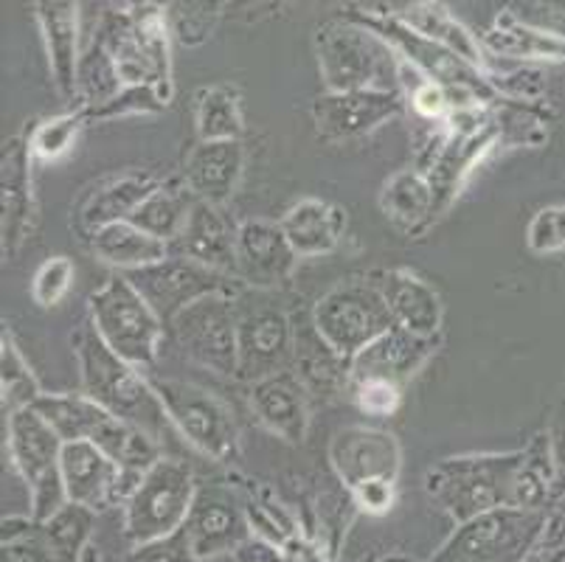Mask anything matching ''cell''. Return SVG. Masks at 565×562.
Instances as JSON below:
<instances>
[{
	"mask_svg": "<svg viewBox=\"0 0 565 562\" xmlns=\"http://www.w3.org/2000/svg\"><path fill=\"white\" fill-rule=\"evenodd\" d=\"M158 185L161 183L152 174H121V178L102 185L99 192L87 200L85 211H82V223L94 234V231L105 229L110 223L130 220L138 205L150 198Z\"/></svg>",
	"mask_w": 565,
	"mask_h": 562,
	"instance_id": "31",
	"label": "cell"
},
{
	"mask_svg": "<svg viewBox=\"0 0 565 562\" xmlns=\"http://www.w3.org/2000/svg\"><path fill=\"white\" fill-rule=\"evenodd\" d=\"M243 144L239 138L231 141H200L186 158L183 180L189 192L198 200L209 203H225L234 194L236 183L243 178Z\"/></svg>",
	"mask_w": 565,
	"mask_h": 562,
	"instance_id": "25",
	"label": "cell"
},
{
	"mask_svg": "<svg viewBox=\"0 0 565 562\" xmlns=\"http://www.w3.org/2000/svg\"><path fill=\"white\" fill-rule=\"evenodd\" d=\"M281 231L299 256H321L335 251L347 229V214L323 200H301L281 220Z\"/></svg>",
	"mask_w": 565,
	"mask_h": 562,
	"instance_id": "27",
	"label": "cell"
},
{
	"mask_svg": "<svg viewBox=\"0 0 565 562\" xmlns=\"http://www.w3.org/2000/svg\"><path fill=\"white\" fill-rule=\"evenodd\" d=\"M492 136L487 130H476V132H459L454 141L445 147V152L439 155V161H436L434 172H430V189H434V203L436 211L441 205H448V200L454 198L456 189L461 185V180L467 178L476 161H479L484 149L490 147Z\"/></svg>",
	"mask_w": 565,
	"mask_h": 562,
	"instance_id": "34",
	"label": "cell"
},
{
	"mask_svg": "<svg viewBox=\"0 0 565 562\" xmlns=\"http://www.w3.org/2000/svg\"><path fill=\"white\" fill-rule=\"evenodd\" d=\"M411 102H414L416 113H423V116H428V118H439V116H445L450 107L448 87H441L439 82H434V79H425L416 85L414 99Z\"/></svg>",
	"mask_w": 565,
	"mask_h": 562,
	"instance_id": "48",
	"label": "cell"
},
{
	"mask_svg": "<svg viewBox=\"0 0 565 562\" xmlns=\"http://www.w3.org/2000/svg\"><path fill=\"white\" fill-rule=\"evenodd\" d=\"M63 436L29 405L9 416V453L32 498V520L43 523L63 507Z\"/></svg>",
	"mask_w": 565,
	"mask_h": 562,
	"instance_id": "8",
	"label": "cell"
},
{
	"mask_svg": "<svg viewBox=\"0 0 565 562\" xmlns=\"http://www.w3.org/2000/svg\"><path fill=\"white\" fill-rule=\"evenodd\" d=\"M526 242L534 254H557L565 251V205H548L532 216Z\"/></svg>",
	"mask_w": 565,
	"mask_h": 562,
	"instance_id": "43",
	"label": "cell"
},
{
	"mask_svg": "<svg viewBox=\"0 0 565 562\" xmlns=\"http://www.w3.org/2000/svg\"><path fill=\"white\" fill-rule=\"evenodd\" d=\"M332 467L349 489L372 478L397 481L399 447L394 436L366 427H349L332 442Z\"/></svg>",
	"mask_w": 565,
	"mask_h": 562,
	"instance_id": "19",
	"label": "cell"
},
{
	"mask_svg": "<svg viewBox=\"0 0 565 562\" xmlns=\"http://www.w3.org/2000/svg\"><path fill=\"white\" fill-rule=\"evenodd\" d=\"M385 216L399 229H416L425 223L436 211L434 189L428 180L416 172H397L388 183L383 185V198H380Z\"/></svg>",
	"mask_w": 565,
	"mask_h": 562,
	"instance_id": "35",
	"label": "cell"
},
{
	"mask_svg": "<svg viewBox=\"0 0 565 562\" xmlns=\"http://www.w3.org/2000/svg\"><path fill=\"white\" fill-rule=\"evenodd\" d=\"M548 9H554L557 14H565V0H543Z\"/></svg>",
	"mask_w": 565,
	"mask_h": 562,
	"instance_id": "51",
	"label": "cell"
},
{
	"mask_svg": "<svg viewBox=\"0 0 565 562\" xmlns=\"http://www.w3.org/2000/svg\"><path fill=\"white\" fill-rule=\"evenodd\" d=\"M29 155L32 147H25L20 138H12L3 149V251L9 256L23 242L25 225L32 216V178H29Z\"/></svg>",
	"mask_w": 565,
	"mask_h": 562,
	"instance_id": "28",
	"label": "cell"
},
{
	"mask_svg": "<svg viewBox=\"0 0 565 562\" xmlns=\"http://www.w3.org/2000/svg\"><path fill=\"white\" fill-rule=\"evenodd\" d=\"M352 23H361L366 25L369 31H374V34H380V38L392 45L394 51H399L414 68L423 71L425 79L439 82V85L448 87V91H487L476 65H470V62H465L461 56H456L454 51L441 49L439 43H434V40H428L425 34L414 31L405 20L392 18V14L358 12L352 14Z\"/></svg>",
	"mask_w": 565,
	"mask_h": 562,
	"instance_id": "13",
	"label": "cell"
},
{
	"mask_svg": "<svg viewBox=\"0 0 565 562\" xmlns=\"http://www.w3.org/2000/svg\"><path fill=\"white\" fill-rule=\"evenodd\" d=\"M96 509H87L82 503L65 501L56 509L49 520H43V532L54 551L63 556L65 562H79L82 549H85L90 529H94Z\"/></svg>",
	"mask_w": 565,
	"mask_h": 562,
	"instance_id": "37",
	"label": "cell"
},
{
	"mask_svg": "<svg viewBox=\"0 0 565 562\" xmlns=\"http://www.w3.org/2000/svg\"><path fill=\"white\" fill-rule=\"evenodd\" d=\"M403 20L414 31H419L428 40L439 43L441 49L454 51L456 56H461L465 62L481 68L484 60H481L479 40L472 38L470 29L461 20H456V14L441 0H416L414 7L405 9Z\"/></svg>",
	"mask_w": 565,
	"mask_h": 562,
	"instance_id": "30",
	"label": "cell"
},
{
	"mask_svg": "<svg viewBox=\"0 0 565 562\" xmlns=\"http://www.w3.org/2000/svg\"><path fill=\"white\" fill-rule=\"evenodd\" d=\"M430 352V338L408 332V329L394 324L388 332L372 340L366 349L352 358V380L366 383V380H383V383L399 385L408 380Z\"/></svg>",
	"mask_w": 565,
	"mask_h": 562,
	"instance_id": "23",
	"label": "cell"
},
{
	"mask_svg": "<svg viewBox=\"0 0 565 562\" xmlns=\"http://www.w3.org/2000/svg\"><path fill=\"white\" fill-rule=\"evenodd\" d=\"M121 87H152L163 102L172 96V62L163 9L136 7L127 14H113L102 40Z\"/></svg>",
	"mask_w": 565,
	"mask_h": 562,
	"instance_id": "4",
	"label": "cell"
},
{
	"mask_svg": "<svg viewBox=\"0 0 565 562\" xmlns=\"http://www.w3.org/2000/svg\"><path fill=\"white\" fill-rule=\"evenodd\" d=\"M192 545H189L186 532H174L169 538L152 540V543L136 545V551L130 554L127 562H194Z\"/></svg>",
	"mask_w": 565,
	"mask_h": 562,
	"instance_id": "44",
	"label": "cell"
},
{
	"mask_svg": "<svg viewBox=\"0 0 565 562\" xmlns=\"http://www.w3.org/2000/svg\"><path fill=\"white\" fill-rule=\"evenodd\" d=\"M0 363H3V402H9V409L14 411L29 409L40 396L38 380L32 378V371L25 365L23 354L18 352V347H14V340L9 335H3Z\"/></svg>",
	"mask_w": 565,
	"mask_h": 562,
	"instance_id": "40",
	"label": "cell"
},
{
	"mask_svg": "<svg viewBox=\"0 0 565 562\" xmlns=\"http://www.w3.org/2000/svg\"><path fill=\"white\" fill-rule=\"evenodd\" d=\"M236 321V347H239V378L256 380L285 371L296 358V335L285 309L267 301L245 304Z\"/></svg>",
	"mask_w": 565,
	"mask_h": 562,
	"instance_id": "15",
	"label": "cell"
},
{
	"mask_svg": "<svg viewBox=\"0 0 565 562\" xmlns=\"http://www.w3.org/2000/svg\"><path fill=\"white\" fill-rule=\"evenodd\" d=\"M60 467H63L65 498L68 501L99 512L107 503L121 498V478H125L127 470L118 462H113L94 442H65Z\"/></svg>",
	"mask_w": 565,
	"mask_h": 562,
	"instance_id": "18",
	"label": "cell"
},
{
	"mask_svg": "<svg viewBox=\"0 0 565 562\" xmlns=\"http://www.w3.org/2000/svg\"><path fill=\"white\" fill-rule=\"evenodd\" d=\"M318 68L332 93L383 87L394 91V49L361 23H327L318 31Z\"/></svg>",
	"mask_w": 565,
	"mask_h": 562,
	"instance_id": "7",
	"label": "cell"
},
{
	"mask_svg": "<svg viewBox=\"0 0 565 562\" xmlns=\"http://www.w3.org/2000/svg\"><path fill=\"white\" fill-rule=\"evenodd\" d=\"M541 515L503 507L461 523L430 562H518L537 538Z\"/></svg>",
	"mask_w": 565,
	"mask_h": 562,
	"instance_id": "10",
	"label": "cell"
},
{
	"mask_svg": "<svg viewBox=\"0 0 565 562\" xmlns=\"http://www.w3.org/2000/svg\"><path fill=\"white\" fill-rule=\"evenodd\" d=\"M484 45L492 54L510 56V60H565V38L521 23L510 14H501L492 23V29L484 34Z\"/></svg>",
	"mask_w": 565,
	"mask_h": 562,
	"instance_id": "32",
	"label": "cell"
},
{
	"mask_svg": "<svg viewBox=\"0 0 565 562\" xmlns=\"http://www.w3.org/2000/svg\"><path fill=\"white\" fill-rule=\"evenodd\" d=\"M0 562H65L56 554L38 520H3V556Z\"/></svg>",
	"mask_w": 565,
	"mask_h": 562,
	"instance_id": "38",
	"label": "cell"
},
{
	"mask_svg": "<svg viewBox=\"0 0 565 562\" xmlns=\"http://www.w3.org/2000/svg\"><path fill=\"white\" fill-rule=\"evenodd\" d=\"M198 132L200 141H231L243 136V110L236 87L214 85L198 93Z\"/></svg>",
	"mask_w": 565,
	"mask_h": 562,
	"instance_id": "36",
	"label": "cell"
},
{
	"mask_svg": "<svg viewBox=\"0 0 565 562\" xmlns=\"http://www.w3.org/2000/svg\"><path fill=\"white\" fill-rule=\"evenodd\" d=\"M174 247H178V256L200 262L212 271L236 273V231L231 229L217 203L194 200Z\"/></svg>",
	"mask_w": 565,
	"mask_h": 562,
	"instance_id": "22",
	"label": "cell"
},
{
	"mask_svg": "<svg viewBox=\"0 0 565 562\" xmlns=\"http://www.w3.org/2000/svg\"><path fill=\"white\" fill-rule=\"evenodd\" d=\"M40 31H43L45 54H49L51 74L65 99L74 96L79 79V18H76V0H34Z\"/></svg>",
	"mask_w": 565,
	"mask_h": 562,
	"instance_id": "24",
	"label": "cell"
},
{
	"mask_svg": "<svg viewBox=\"0 0 565 562\" xmlns=\"http://www.w3.org/2000/svg\"><path fill=\"white\" fill-rule=\"evenodd\" d=\"M198 498L194 476L186 464L174 458H158L150 470L138 476L127 495L125 534L130 543L143 545L169 538L186 526L192 503Z\"/></svg>",
	"mask_w": 565,
	"mask_h": 562,
	"instance_id": "5",
	"label": "cell"
},
{
	"mask_svg": "<svg viewBox=\"0 0 565 562\" xmlns=\"http://www.w3.org/2000/svg\"><path fill=\"white\" fill-rule=\"evenodd\" d=\"M231 562H285V549L274 540L248 534L243 543L231 551Z\"/></svg>",
	"mask_w": 565,
	"mask_h": 562,
	"instance_id": "47",
	"label": "cell"
},
{
	"mask_svg": "<svg viewBox=\"0 0 565 562\" xmlns=\"http://www.w3.org/2000/svg\"><path fill=\"white\" fill-rule=\"evenodd\" d=\"M358 507L366 509L372 515H383L394 507V481L388 478H372L352 489Z\"/></svg>",
	"mask_w": 565,
	"mask_h": 562,
	"instance_id": "46",
	"label": "cell"
},
{
	"mask_svg": "<svg viewBox=\"0 0 565 562\" xmlns=\"http://www.w3.org/2000/svg\"><path fill=\"white\" fill-rule=\"evenodd\" d=\"M194 194L189 192V185L181 183H167L158 185L150 198L143 200L136 209V214L130 216V223H136L138 229L150 231L152 236L163 242H174L181 236L183 223H186L189 211L194 205Z\"/></svg>",
	"mask_w": 565,
	"mask_h": 562,
	"instance_id": "33",
	"label": "cell"
},
{
	"mask_svg": "<svg viewBox=\"0 0 565 562\" xmlns=\"http://www.w3.org/2000/svg\"><path fill=\"white\" fill-rule=\"evenodd\" d=\"M85 118H87L85 110L49 118V121H43L38 130H34L29 147H32V152L38 155V158H43V161H56V158H63V155L74 147L76 132H79Z\"/></svg>",
	"mask_w": 565,
	"mask_h": 562,
	"instance_id": "41",
	"label": "cell"
},
{
	"mask_svg": "<svg viewBox=\"0 0 565 562\" xmlns=\"http://www.w3.org/2000/svg\"><path fill=\"white\" fill-rule=\"evenodd\" d=\"M374 285L383 293L392 309L394 324L419 338H434L441 327V301L434 287L405 271H383L374 276Z\"/></svg>",
	"mask_w": 565,
	"mask_h": 562,
	"instance_id": "26",
	"label": "cell"
},
{
	"mask_svg": "<svg viewBox=\"0 0 565 562\" xmlns=\"http://www.w3.org/2000/svg\"><path fill=\"white\" fill-rule=\"evenodd\" d=\"M90 321L118 358L136 369L156 363L163 321L127 276H113L90 296Z\"/></svg>",
	"mask_w": 565,
	"mask_h": 562,
	"instance_id": "6",
	"label": "cell"
},
{
	"mask_svg": "<svg viewBox=\"0 0 565 562\" xmlns=\"http://www.w3.org/2000/svg\"><path fill=\"white\" fill-rule=\"evenodd\" d=\"M90 247L105 265L118 267V271H138V267H150L156 262H163L169 254V242L158 240L150 231L138 229L130 220L110 223L105 229L94 231Z\"/></svg>",
	"mask_w": 565,
	"mask_h": 562,
	"instance_id": "29",
	"label": "cell"
},
{
	"mask_svg": "<svg viewBox=\"0 0 565 562\" xmlns=\"http://www.w3.org/2000/svg\"><path fill=\"white\" fill-rule=\"evenodd\" d=\"M281 549H285V562H327L321 556V551H318L310 540L296 538V534H292Z\"/></svg>",
	"mask_w": 565,
	"mask_h": 562,
	"instance_id": "49",
	"label": "cell"
},
{
	"mask_svg": "<svg viewBox=\"0 0 565 562\" xmlns=\"http://www.w3.org/2000/svg\"><path fill=\"white\" fill-rule=\"evenodd\" d=\"M76 267L68 256H51L40 265L32 282V296L40 307H56L71 293Z\"/></svg>",
	"mask_w": 565,
	"mask_h": 562,
	"instance_id": "42",
	"label": "cell"
},
{
	"mask_svg": "<svg viewBox=\"0 0 565 562\" xmlns=\"http://www.w3.org/2000/svg\"><path fill=\"white\" fill-rule=\"evenodd\" d=\"M76 352H79L85 394L90 400L99 402L102 409H107L110 414L147 431L152 439H158L167 431L169 416L161 396L138 374L136 365L118 358L107 347L102 335L96 332L94 321L76 335Z\"/></svg>",
	"mask_w": 565,
	"mask_h": 562,
	"instance_id": "1",
	"label": "cell"
},
{
	"mask_svg": "<svg viewBox=\"0 0 565 562\" xmlns=\"http://www.w3.org/2000/svg\"><path fill=\"white\" fill-rule=\"evenodd\" d=\"M183 532H186L194 556L205 560V556L223 554V551L231 554L248 538V523L243 518V509L236 507L228 495L212 489V492H198Z\"/></svg>",
	"mask_w": 565,
	"mask_h": 562,
	"instance_id": "20",
	"label": "cell"
},
{
	"mask_svg": "<svg viewBox=\"0 0 565 562\" xmlns=\"http://www.w3.org/2000/svg\"><path fill=\"white\" fill-rule=\"evenodd\" d=\"M236 321H239V309L231 293H212L189 304L174 318L172 327L189 358L217 374H236L239 371Z\"/></svg>",
	"mask_w": 565,
	"mask_h": 562,
	"instance_id": "12",
	"label": "cell"
},
{
	"mask_svg": "<svg viewBox=\"0 0 565 562\" xmlns=\"http://www.w3.org/2000/svg\"><path fill=\"white\" fill-rule=\"evenodd\" d=\"M125 276L147 298V304L156 309V316L163 324H172L198 298L212 296V293H228L225 273L212 271V267L186 259V256H167L163 262L138 267Z\"/></svg>",
	"mask_w": 565,
	"mask_h": 562,
	"instance_id": "14",
	"label": "cell"
},
{
	"mask_svg": "<svg viewBox=\"0 0 565 562\" xmlns=\"http://www.w3.org/2000/svg\"><path fill=\"white\" fill-rule=\"evenodd\" d=\"M152 389L161 396L169 422L186 436L189 445L214 462H231L236 456V425L217 396L181 380H158Z\"/></svg>",
	"mask_w": 565,
	"mask_h": 562,
	"instance_id": "11",
	"label": "cell"
},
{
	"mask_svg": "<svg viewBox=\"0 0 565 562\" xmlns=\"http://www.w3.org/2000/svg\"><path fill=\"white\" fill-rule=\"evenodd\" d=\"M231 0H172L174 34L183 45H200L217 25Z\"/></svg>",
	"mask_w": 565,
	"mask_h": 562,
	"instance_id": "39",
	"label": "cell"
},
{
	"mask_svg": "<svg viewBox=\"0 0 565 562\" xmlns=\"http://www.w3.org/2000/svg\"><path fill=\"white\" fill-rule=\"evenodd\" d=\"M136 7H147V9H163V7H167V0H136Z\"/></svg>",
	"mask_w": 565,
	"mask_h": 562,
	"instance_id": "50",
	"label": "cell"
},
{
	"mask_svg": "<svg viewBox=\"0 0 565 562\" xmlns=\"http://www.w3.org/2000/svg\"><path fill=\"white\" fill-rule=\"evenodd\" d=\"M523 453L510 456H465L436 464L425 478V489L456 523L515 507V484Z\"/></svg>",
	"mask_w": 565,
	"mask_h": 562,
	"instance_id": "3",
	"label": "cell"
},
{
	"mask_svg": "<svg viewBox=\"0 0 565 562\" xmlns=\"http://www.w3.org/2000/svg\"><path fill=\"white\" fill-rule=\"evenodd\" d=\"M32 409L63 436V442H94L113 462L121 464L127 473L143 476L161 458L150 433L121 420V416L110 414L87 394L38 396L32 402Z\"/></svg>",
	"mask_w": 565,
	"mask_h": 562,
	"instance_id": "2",
	"label": "cell"
},
{
	"mask_svg": "<svg viewBox=\"0 0 565 562\" xmlns=\"http://www.w3.org/2000/svg\"><path fill=\"white\" fill-rule=\"evenodd\" d=\"M403 99L397 91H383V87H363V91L327 93L312 105L318 136L327 141H349L361 138L366 132L377 130L380 124L399 116Z\"/></svg>",
	"mask_w": 565,
	"mask_h": 562,
	"instance_id": "16",
	"label": "cell"
},
{
	"mask_svg": "<svg viewBox=\"0 0 565 562\" xmlns=\"http://www.w3.org/2000/svg\"><path fill=\"white\" fill-rule=\"evenodd\" d=\"M312 324L341 358L352 360L394 327V316L374 282H343L318 301Z\"/></svg>",
	"mask_w": 565,
	"mask_h": 562,
	"instance_id": "9",
	"label": "cell"
},
{
	"mask_svg": "<svg viewBox=\"0 0 565 562\" xmlns=\"http://www.w3.org/2000/svg\"><path fill=\"white\" fill-rule=\"evenodd\" d=\"M250 405L267 431L287 442H301L310 425V411H307L305 380H299L292 371H276L267 378L256 380L250 385Z\"/></svg>",
	"mask_w": 565,
	"mask_h": 562,
	"instance_id": "21",
	"label": "cell"
},
{
	"mask_svg": "<svg viewBox=\"0 0 565 562\" xmlns=\"http://www.w3.org/2000/svg\"><path fill=\"white\" fill-rule=\"evenodd\" d=\"M299 254L281 225L267 220H248L236 229V276L250 287H276L287 282Z\"/></svg>",
	"mask_w": 565,
	"mask_h": 562,
	"instance_id": "17",
	"label": "cell"
},
{
	"mask_svg": "<svg viewBox=\"0 0 565 562\" xmlns=\"http://www.w3.org/2000/svg\"><path fill=\"white\" fill-rule=\"evenodd\" d=\"M234 3H250V0H234Z\"/></svg>",
	"mask_w": 565,
	"mask_h": 562,
	"instance_id": "52",
	"label": "cell"
},
{
	"mask_svg": "<svg viewBox=\"0 0 565 562\" xmlns=\"http://www.w3.org/2000/svg\"><path fill=\"white\" fill-rule=\"evenodd\" d=\"M354 394L361 409L372 416H388L399 405V385L383 383V380H366V383H354Z\"/></svg>",
	"mask_w": 565,
	"mask_h": 562,
	"instance_id": "45",
	"label": "cell"
}]
</instances>
